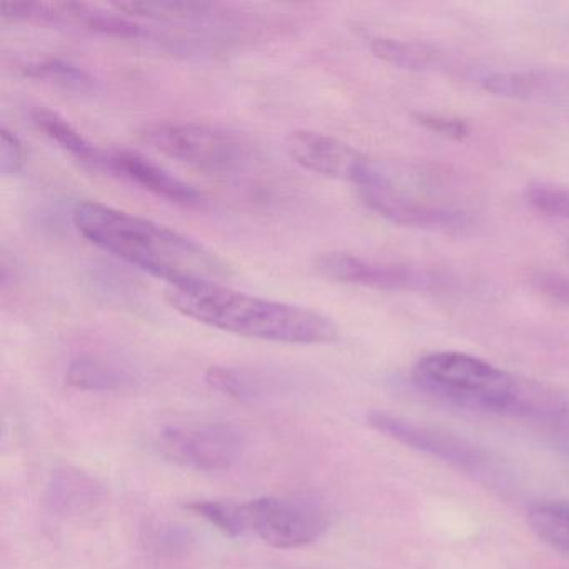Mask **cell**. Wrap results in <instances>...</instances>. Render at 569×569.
I'll return each instance as SVG.
<instances>
[{
  "label": "cell",
  "mask_w": 569,
  "mask_h": 569,
  "mask_svg": "<svg viewBox=\"0 0 569 569\" xmlns=\"http://www.w3.org/2000/svg\"><path fill=\"white\" fill-rule=\"evenodd\" d=\"M72 221L82 238L169 286L229 278V266L211 249L149 219L86 201L76 206Z\"/></svg>",
  "instance_id": "cell-1"
},
{
  "label": "cell",
  "mask_w": 569,
  "mask_h": 569,
  "mask_svg": "<svg viewBox=\"0 0 569 569\" xmlns=\"http://www.w3.org/2000/svg\"><path fill=\"white\" fill-rule=\"evenodd\" d=\"M169 305L186 318L244 338L284 345H328L339 332L321 312L236 291L222 282L169 286Z\"/></svg>",
  "instance_id": "cell-2"
},
{
  "label": "cell",
  "mask_w": 569,
  "mask_h": 569,
  "mask_svg": "<svg viewBox=\"0 0 569 569\" xmlns=\"http://www.w3.org/2000/svg\"><path fill=\"white\" fill-rule=\"evenodd\" d=\"M412 379L422 391L461 408L486 412H531L538 389L465 352H432L419 359Z\"/></svg>",
  "instance_id": "cell-3"
},
{
  "label": "cell",
  "mask_w": 569,
  "mask_h": 569,
  "mask_svg": "<svg viewBox=\"0 0 569 569\" xmlns=\"http://www.w3.org/2000/svg\"><path fill=\"white\" fill-rule=\"evenodd\" d=\"M152 149L211 174H234L251 162V146L228 129L198 122H162L141 132Z\"/></svg>",
  "instance_id": "cell-4"
},
{
  "label": "cell",
  "mask_w": 569,
  "mask_h": 569,
  "mask_svg": "<svg viewBox=\"0 0 569 569\" xmlns=\"http://www.w3.org/2000/svg\"><path fill=\"white\" fill-rule=\"evenodd\" d=\"M246 532L278 549H298L318 541L329 526L321 506L306 499L264 496L242 502Z\"/></svg>",
  "instance_id": "cell-5"
},
{
  "label": "cell",
  "mask_w": 569,
  "mask_h": 569,
  "mask_svg": "<svg viewBox=\"0 0 569 569\" xmlns=\"http://www.w3.org/2000/svg\"><path fill=\"white\" fill-rule=\"evenodd\" d=\"M356 189L371 211L406 228L456 231L469 222L468 214L459 209L435 204L406 191L378 162H372L368 176Z\"/></svg>",
  "instance_id": "cell-6"
},
{
  "label": "cell",
  "mask_w": 569,
  "mask_h": 569,
  "mask_svg": "<svg viewBox=\"0 0 569 569\" xmlns=\"http://www.w3.org/2000/svg\"><path fill=\"white\" fill-rule=\"evenodd\" d=\"M159 448L164 458L182 468L221 472L238 465L244 452L246 436L228 422L171 426L161 432Z\"/></svg>",
  "instance_id": "cell-7"
},
{
  "label": "cell",
  "mask_w": 569,
  "mask_h": 569,
  "mask_svg": "<svg viewBox=\"0 0 569 569\" xmlns=\"http://www.w3.org/2000/svg\"><path fill=\"white\" fill-rule=\"evenodd\" d=\"M315 268L331 281L379 291H436L442 284L441 278L426 269L369 261L348 252H325L316 258Z\"/></svg>",
  "instance_id": "cell-8"
},
{
  "label": "cell",
  "mask_w": 569,
  "mask_h": 569,
  "mask_svg": "<svg viewBox=\"0 0 569 569\" xmlns=\"http://www.w3.org/2000/svg\"><path fill=\"white\" fill-rule=\"evenodd\" d=\"M2 19L11 22H41L68 26L96 34L138 39L146 36L142 26L136 24L121 12L102 11L78 2H4L0 6Z\"/></svg>",
  "instance_id": "cell-9"
},
{
  "label": "cell",
  "mask_w": 569,
  "mask_h": 569,
  "mask_svg": "<svg viewBox=\"0 0 569 569\" xmlns=\"http://www.w3.org/2000/svg\"><path fill=\"white\" fill-rule=\"evenodd\" d=\"M286 151L296 164L325 178L358 186L371 169V159L328 134L295 131L286 138Z\"/></svg>",
  "instance_id": "cell-10"
},
{
  "label": "cell",
  "mask_w": 569,
  "mask_h": 569,
  "mask_svg": "<svg viewBox=\"0 0 569 569\" xmlns=\"http://www.w3.org/2000/svg\"><path fill=\"white\" fill-rule=\"evenodd\" d=\"M102 171L184 208H201L204 204V196L198 189L129 149L106 151Z\"/></svg>",
  "instance_id": "cell-11"
},
{
  "label": "cell",
  "mask_w": 569,
  "mask_h": 569,
  "mask_svg": "<svg viewBox=\"0 0 569 569\" xmlns=\"http://www.w3.org/2000/svg\"><path fill=\"white\" fill-rule=\"evenodd\" d=\"M104 499L98 479L72 466L56 469L46 488V505L58 516H82L94 511Z\"/></svg>",
  "instance_id": "cell-12"
},
{
  "label": "cell",
  "mask_w": 569,
  "mask_h": 569,
  "mask_svg": "<svg viewBox=\"0 0 569 569\" xmlns=\"http://www.w3.org/2000/svg\"><path fill=\"white\" fill-rule=\"evenodd\" d=\"M369 425L376 431L382 432V435L389 436V438L396 439L402 445L421 449V451L438 456V458L448 459V461L458 462L462 466L476 462V455L468 446H462L461 442L448 438V436L419 428V426L411 425V422L396 418V416L386 415V412H372V415H369Z\"/></svg>",
  "instance_id": "cell-13"
},
{
  "label": "cell",
  "mask_w": 569,
  "mask_h": 569,
  "mask_svg": "<svg viewBox=\"0 0 569 569\" xmlns=\"http://www.w3.org/2000/svg\"><path fill=\"white\" fill-rule=\"evenodd\" d=\"M31 121L39 131L44 132L46 138L51 139L76 161L81 162L86 168L102 171L106 151L88 141L71 122L66 121L58 112L51 111L44 106H36L31 109Z\"/></svg>",
  "instance_id": "cell-14"
},
{
  "label": "cell",
  "mask_w": 569,
  "mask_h": 569,
  "mask_svg": "<svg viewBox=\"0 0 569 569\" xmlns=\"http://www.w3.org/2000/svg\"><path fill=\"white\" fill-rule=\"evenodd\" d=\"M66 381L79 391H119L131 382L128 371L98 356H81L69 365Z\"/></svg>",
  "instance_id": "cell-15"
},
{
  "label": "cell",
  "mask_w": 569,
  "mask_h": 569,
  "mask_svg": "<svg viewBox=\"0 0 569 569\" xmlns=\"http://www.w3.org/2000/svg\"><path fill=\"white\" fill-rule=\"evenodd\" d=\"M206 382L214 391L239 401H254L268 389V381L259 372L232 366H212L206 372Z\"/></svg>",
  "instance_id": "cell-16"
},
{
  "label": "cell",
  "mask_w": 569,
  "mask_h": 569,
  "mask_svg": "<svg viewBox=\"0 0 569 569\" xmlns=\"http://www.w3.org/2000/svg\"><path fill=\"white\" fill-rule=\"evenodd\" d=\"M21 69L28 78L49 82V84L58 86L66 91L89 92L98 84L86 69L64 61V59H42V61L28 62Z\"/></svg>",
  "instance_id": "cell-17"
},
{
  "label": "cell",
  "mask_w": 569,
  "mask_h": 569,
  "mask_svg": "<svg viewBox=\"0 0 569 569\" xmlns=\"http://www.w3.org/2000/svg\"><path fill=\"white\" fill-rule=\"evenodd\" d=\"M371 51L381 61L396 68L409 69V71L428 69L436 61L435 51L428 46L396 41V39H372Z\"/></svg>",
  "instance_id": "cell-18"
},
{
  "label": "cell",
  "mask_w": 569,
  "mask_h": 569,
  "mask_svg": "<svg viewBox=\"0 0 569 569\" xmlns=\"http://www.w3.org/2000/svg\"><path fill=\"white\" fill-rule=\"evenodd\" d=\"M528 522L546 545L569 556V518L559 502L536 506L529 511Z\"/></svg>",
  "instance_id": "cell-19"
},
{
  "label": "cell",
  "mask_w": 569,
  "mask_h": 569,
  "mask_svg": "<svg viewBox=\"0 0 569 569\" xmlns=\"http://www.w3.org/2000/svg\"><path fill=\"white\" fill-rule=\"evenodd\" d=\"M194 515L201 516L206 521L231 538H241L246 532L244 508L238 502L224 501H196L186 506Z\"/></svg>",
  "instance_id": "cell-20"
},
{
  "label": "cell",
  "mask_w": 569,
  "mask_h": 569,
  "mask_svg": "<svg viewBox=\"0 0 569 569\" xmlns=\"http://www.w3.org/2000/svg\"><path fill=\"white\" fill-rule=\"evenodd\" d=\"M486 91L502 98L528 99L546 91L548 81L532 72H508V74H492L482 81Z\"/></svg>",
  "instance_id": "cell-21"
},
{
  "label": "cell",
  "mask_w": 569,
  "mask_h": 569,
  "mask_svg": "<svg viewBox=\"0 0 569 569\" xmlns=\"http://www.w3.org/2000/svg\"><path fill=\"white\" fill-rule=\"evenodd\" d=\"M526 201L542 214L569 221V189L549 182H532L526 188Z\"/></svg>",
  "instance_id": "cell-22"
},
{
  "label": "cell",
  "mask_w": 569,
  "mask_h": 569,
  "mask_svg": "<svg viewBox=\"0 0 569 569\" xmlns=\"http://www.w3.org/2000/svg\"><path fill=\"white\" fill-rule=\"evenodd\" d=\"M24 166V149L16 132L2 128L0 131V171L4 176H14Z\"/></svg>",
  "instance_id": "cell-23"
},
{
  "label": "cell",
  "mask_w": 569,
  "mask_h": 569,
  "mask_svg": "<svg viewBox=\"0 0 569 569\" xmlns=\"http://www.w3.org/2000/svg\"><path fill=\"white\" fill-rule=\"evenodd\" d=\"M415 118L419 124L425 126L429 131L445 136V138L456 139V141L465 139L469 132L468 124L465 121H459V119L445 118V116L438 114H416Z\"/></svg>",
  "instance_id": "cell-24"
},
{
  "label": "cell",
  "mask_w": 569,
  "mask_h": 569,
  "mask_svg": "<svg viewBox=\"0 0 569 569\" xmlns=\"http://www.w3.org/2000/svg\"><path fill=\"white\" fill-rule=\"evenodd\" d=\"M536 289L552 301L569 305V276L559 272H541L532 279Z\"/></svg>",
  "instance_id": "cell-25"
},
{
  "label": "cell",
  "mask_w": 569,
  "mask_h": 569,
  "mask_svg": "<svg viewBox=\"0 0 569 569\" xmlns=\"http://www.w3.org/2000/svg\"><path fill=\"white\" fill-rule=\"evenodd\" d=\"M559 506H561L562 511H565L566 516L569 518V502H559Z\"/></svg>",
  "instance_id": "cell-26"
},
{
  "label": "cell",
  "mask_w": 569,
  "mask_h": 569,
  "mask_svg": "<svg viewBox=\"0 0 569 569\" xmlns=\"http://www.w3.org/2000/svg\"><path fill=\"white\" fill-rule=\"evenodd\" d=\"M565 254L569 259V239L565 242Z\"/></svg>",
  "instance_id": "cell-27"
}]
</instances>
